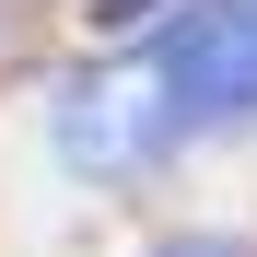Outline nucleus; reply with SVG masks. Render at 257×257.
<instances>
[{
	"label": "nucleus",
	"instance_id": "f257e3e1",
	"mask_svg": "<svg viewBox=\"0 0 257 257\" xmlns=\"http://www.w3.org/2000/svg\"><path fill=\"white\" fill-rule=\"evenodd\" d=\"M47 152L82 187H152L187 141H176V117H164L152 70L128 47H94V59H59L47 70Z\"/></svg>",
	"mask_w": 257,
	"mask_h": 257
},
{
	"label": "nucleus",
	"instance_id": "f03ea898",
	"mask_svg": "<svg viewBox=\"0 0 257 257\" xmlns=\"http://www.w3.org/2000/svg\"><path fill=\"white\" fill-rule=\"evenodd\" d=\"M176 141L210 152V141H257V0H187L176 24H152L141 47Z\"/></svg>",
	"mask_w": 257,
	"mask_h": 257
},
{
	"label": "nucleus",
	"instance_id": "7ed1b4c3",
	"mask_svg": "<svg viewBox=\"0 0 257 257\" xmlns=\"http://www.w3.org/2000/svg\"><path fill=\"white\" fill-rule=\"evenodd\" d=\"M187 0H82V24H94V47H141L152 24H176Z\"/></svg>",
	"mask_w": 257,
	"mask_h": 257
},
{
	"label": "nucleus",
	"instance_id": "20e7f679",
	"mask_svg": "<svg viewBox=\"0 0 257 257\" xmlns=\"http://www.w3.org/2000/svg\"><path fill=\"white\" fill-rule=\"evenodd\" d=\"M141 257H257L245 234H222V222H176V234H152Z\"/></svg>",
	"mask_w": 257,
	"mask_h": 257
}]
</instances>
